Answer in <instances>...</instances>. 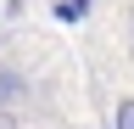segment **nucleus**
<instances>
[{
  "instance_id": "1",
  "label": "nucleus",
  "mask_w": 134,
  "mask_h": 129,
  "mask_svg": "<svg viewBox=\"0 0 134 129\" xmlns=\"http://www.w3.org/2000/svg\"><path fill=\"white\" fill-rule=\"evenodd\" d=\"M34 95V79L17 68V62H0V112H11L17 101H28Z\"/></svg>"
},
{
  "instance_id": "2",
  "label": "nucleus",
  "mask_w": 134,
  "mask_h": 129,
  "mask_svg": "<svg viewBox=\"0 0 134 129\" xmlns=\"http://www.w3.org/2000/svg\"><path fill=\"white\" fill-rule=\"evenodd\" d=\"M50 11H56V23H84L90 17V0H56Z\"/></svg>"
},
{
  "instance_id": "3",
  "label": "nucleus",
  "mask_w": 134,
  "mask_h": 129,
  "mask_svg": "<svg viewBox=\"0 0 134 129\" xmlns=\"http://www.w3.org/2000/svg\"><path fill=\"white\" fill-rule=\"evenodd\" d=\"M112 129H134V95H123L112 107Z\"/></svg>"
},
{
  "instance_id": "4",
  "label": "nucleus",
  "mask_w": 134,
  "mask_h": 129,
  "mask_svg": "<svg viewBox=\"0 0 134 129\" xmlns=\"http://www.w3.org/2000/svg\"><path fill=\"white\" fill-rule=\"evenodd\" d=\"M0 129H17V112H0Z\"/></svg>"
},
{
  "instance_id": "5",
  "label": "nucleus",
  "mask_w": 134,
  "mask_h": 129,
  "mask_svg": "<svg viewBox=\"0 0 134 129\" xmlns=\"http://www.w3.org/2000/svg\"><path fill=\"white\" fill-rule=\"evenodd\" d=\"M129 51H134V34H129Z\"/></svg>"
},
{
  "instance_id": "6",
  "label": "nucleus",
  "mask_w": 134,
  "mask_h": 129,
  "mask_svg": "<svg viewBox=\"0 0 134 129\" xmlns=\"http://www.w3.org/2000/svg\"><path fill=\"white\" fill-rule=\"evenodd\" d=\"M106 129H112V123H106Z\"/></svg>"
}]
</instances>
